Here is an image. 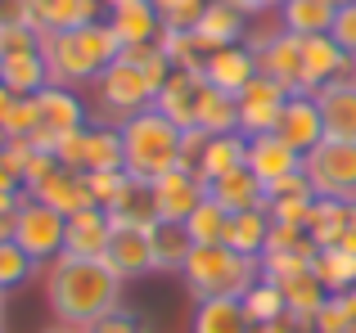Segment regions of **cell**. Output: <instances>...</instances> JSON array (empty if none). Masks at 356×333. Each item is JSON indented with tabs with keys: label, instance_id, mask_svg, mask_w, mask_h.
<instances>
[{
	"label": "cell",
	"instance_id": "1f68e13d",
	"mask_svg": "<svg viewBox=\"0 0 356 333\" xmlns=\"http://www.w3.org/2000/svg\"><path fill=\"white\" fill-rule=\"evenodd\" d=\"M312 275L325 284V293L330 298H343V293L356 289V253L352 248H321V253L312 257Z\"/></svg>",
	"mask_w": 356,
	"mask_h": 333
},
{
	"label": "cell",
	"instance_id": "836d02e7",
	"mask_svg": "<svg viewBox=\"0 0 356 333\" xmlns=\"http://www.w3.org/2000/svg\"><path fill=\"white\" fill-rule=\"evenodd\" d=\"M266 239H270V216H266V207L235 212V216H230L226 248H235V253H243V257H261V253H266Z\"/></svg>",
	"mask_w": 356,
	"mask_h": 333
},
{
	"label": "cell",
	"instance_id": "b9f144b4",
	"mask_svg": "<svg viewBox=\"0 0 356 333\" xmlns=\"http://www.w3.org/2000/svg\"><path fill=\"white\" fill-rule=\"evenodd\" d=\"M36 122H41V104H36V95H18L14 104H9V113L0 117V131H5V140H32Z\"/></svg>",
	"mask_w": 356,
	"mask_h": 333
},
{
	"label": "cell",
	"instance_id": "e0dca14e",
	"mask_svg": "<svg viewBox=\"0 0 356 333\" xmlns=\"http://www.w3.org/2000/svg\"><path fill=\"white\" fill-rule=\"evenodd\" d=\"M27 198H36V203H45V207H54V212H63V216H72V212H86V207H95V194H90V180H86V171H72V166H59L54 176H45L41 185H36Z\"/></svg>",
	"mask_w": 356,
	"mask_h": 333
},
{
	"label": "cell",
	"instance_id": "e7e4bbea",
	"mask_svg": "<svg viewBox=\"0 0 356 333\" xmlns=\"http://www.w3.org/2000/svg\"><path fill=\"white\" fill-rule=\"evenodd\" d=\"M352 293H356V289H352Z\"/></svg>",
	"mask_w": 356,
	"mask_h": 333
},
{
	"label": "cell",
	"instance_id": "484cf974",
	"mask_svg": "<svg viewBox=\"0 0 356 333\" xmlns=\"http://www.w3.org/2000/svg\"><path fill=\"white\" fill-rule=\"evenodd\" d=\"M208 198H217L226 212H252V207H266V185L248 171V162L235 166V171L208 180Z\"/></svg>",
	"mask_w": 356,
	"mask_h": 333
},
{
	"label": "cell",
	"instance_id": "83f0119b",
	"mask_svg": "<svg viewBox=\"0 0 356 333\" xmlns=\"http://www.w3.org/2000/svg\"><path fill=\"white\" fill-rule=\"evenodd\" d=\"M243 162H248V135L230 131V135H208V140H203L199 158H194V171H199L203 185H208V180L235 171V166H243Z\"/></svg>",
	"mask_w": 356,
	"mask_h": 333
},
{
	"label": "cell",
	"instance_id": "e575fe53",
	"mask_svg": "<svg viewBox=\"0 0 356 333\" xmlns=\"http://www.w3.org/2000/svg\"><path fill=\"white\" fill-rule=\"evenodd\" d=\"M149 234H154V266H158V271L181 275L185 257H190V248H194L190 234H185V225H181V221H154Z\"/></svg>",
	"mask_w": 356,
	"mask_h": 333
},
{
	"label": "cell",
	"instance_id": "44dd1931",
	"mask_svg": "<svg viewBox=\"0 0 356 333\" xmlns=\"http://www.w3.org/2000/svg\"><path fill=\"white\" fill-rule=\"evenodd\" d=\"M248 171L257 176L261 185H275V180H284V176L302 171V153H293L275 131L270 135H252L248 140Z\"/></svg>",
	"mask_w": 356,
	"mask_h": 333
},
{
	"label": "cell",
	"instance_id": "5b68a950",
	"mask_svg": "<svg viewBox=\"0 0 356 333\" xmlns=\"http://www.w3.org/2000/svg\"><path fill=\"white\" fill-rule=\"evenodd\" d=\"M181 280L194 298H243L261 280V257H243L226 244H203L190 248L181 266Z\"/></svg>",
	"mask_w": 356,
	"mask_h": 333
},
{
	"label": "cell",
	"instance_id": "ab89813d",
	"mask_svg": "<svg viewBox=\"0 0 356 333\" xmlns=\"http://www.w3.org/2000/svg\"><path fill=\"white\" fill-rule=\"evenodd\" d=\"M158 50L167 54L172 68H185V72H203V59H208V50L194 41V32H181V27H163Z\"/></svg>",
	"mask_w": 356,
	"mask_h": 333
},
{
	"label": "cell",
	"instance_id": "277c9868",
	"mask_svg": "<svg viewBox=\"0 0 356 333\" xmlns=\"http://www.w3.org/2000/svg\"><path fill=\"white\" fill-rule=\"evenodd\" d=\"M118 131H122V171L131 180L154 185L158 176L185 166V131L172 126L158 108H145V113L127 117Z\"/></svg>",
	"mask_w": 356,
	"mask_h": 333
},
{
	"label": "cell",
	"instance_id": "f1b7e54d",
	"mask_svg": "<svg viewBox=\"0 0 356 333\" xmlns=\"http://www.w3.org/2000/svg\"><path fill=\"white\" fill-rule=\"evenodd\" d=\"M280 289H284V302H289V325H298L302 333H312L316 316H321V307L330 302L325 284L316 280V275H298V280L280 284Z\"/></svg>",
	"mask_w": 356,
	"mask_h": 333
},
{
	"label": "cell",
	"instance_id": "d590c367",
	"mask_svg": "<svg viewBox=\"0 0 356 333\" xmlns=\"http://www.w3.org/2000/svg\"><path fill=\"white\" fill-rule=\"evenodd\" d=\"M199 131L208 135H230L239 131V104L235 95H221V90H212L208 81H203V95H199Z\"/></svg>",
	"mask_w": 356,
	"mask_h": 333
},
{
	"label": "cell",
	"instance_id": "7bdbcfd3",
	"mask_svg": "<svg viewBox=\"0 0 356 333\" xmlns=\"http://www.w3.org/2000/svg\"><path fill=\"white\" fill-rule=\"evenodd\" d=\"M298 275H312V257H298V253H261V280L270 284H289Z\"/></svg>",
	"mask_w": 356,
	"mask_h": 333
},
{
	"label": "cell",
	"instance_id": "680465c9",
	"mask_svg": "<svg viewBox=\"0 0 356 333\" xmlns=\"http://www.w3.org/2000/svg\"><path fill=\"white\" fill-rule=\"evenodd\" d=\"M0 316H5V293H0Z\"/></svg>",
	"mask_w": 356,
	"mask_h": 333
},
{
	"label": "cell",
	"instance_id": "7402d4cb",
	"mask_svg": "<svg viewBox=\"0 0 356 333\" xmlns=\"http://www.w3.org/2000/svg\"><path fill=\"white\" fill-rule=\"evenodd\" d=\"M108 234H113V216L104 207H86L68 216V234H63V257H104Z\"/></svg>",
	"mask_w": 356,
	"mask_h": 333
},
{
	"label": "cell",
	"instance_id": "f35d334b",
	"mask_svg": "<svg viewBox=\"0 0 356 333\" xmlns=\"http://www.w3.org/2000/svg\"><path fill=\"white\" fill-rule=\"evenodd\" d=\"M243 311H248L252 325H275V320H289V302L284 289L270 280H257L248 293H243Z\"/></svg>",
	"mask_w": 356,
	"mask_h": 333
},
{
	"label": "cell",
	"instance_id": "9f6ffc18",
	"mask_svg": "<svg viewBox=\"0 0 356 333\" xmlns=\"http://www.w3.org/2000/svg\"><path fill=\"white\" fill-rule=\"evenodd\" d=\"M45 333H86V329H68V325H54V329H45Z\"/></svg>",
	"mask_w": 356,
	"mask_h": 333
},
{
	"label": "cell",
	"instance_id": "52a82bcc",
	"mask_svg": "<svg viewBox=\"0 0 356 333\" xmlns=\"http://www.w3.org/2000/svg\"><path fill=\"white\" fill-rule=\"evenodd\" d=\"M63 234H68V216L45 207V203L23 198V207L14 212V244L36 266H50L54 257H63Z\"/></svg>",
	"mask_w": 356,
	"mask_h": 333
},
{
	"label": "cell",
	"instance_id": "f6af8a7d",
	"mask_svg": "<svg viewBox=\"0 0 356 333\" xmlns=\"http://www.w3.org/2000/svg\"><path fill=\"white\" fill-rule=\"evenodd\" d=\"M86 180H90V194H95V207H104V212L127 189V171H86Z\"/></svg>",
	"mask_w": 356,
	"mask_h": 333
},
{
	"label": "cell",
	"instance_id": "74e56055",
	"mask_svg": "<svg viewBox=\"0 0 356 333\" xmlns=\"http://www.w3.org/2000/svg\"><path fill=\"white\" fill-rule=\"evenodd\" d=\"M108 216L113 221H127V225H154V185L145 180H131L127 176V189L118 194V203L108 207Z\"/></svg>",
	"mask_w": 356,
	"mask_h": 333
},
{
	"label": "cell",
	"instance_id": "be15d7a7",
	"mask_svg": "<svg viewBox=\"0 0 356 333\" xmlns=\"http://www.w3.org/2000/svg\"><path fill=\"white\" fill-rule=\"evenodd\" d=\"M0 333H5V329H0Z\"/></svg>",
	"mask_w": 356,
	"mask_h": 333
},
{
	"label": "cell",
	"instance_id": "db71d44e",
	"mask_svg": "<svg viewBox=\"0 0 356 333\" xmlns=\"http://www.w3.org/2000/svg\"><path fill=\"white\" fill-rule=\"evenodd\" d=\"M14 99H18V95H9V90H5V86H0V117H5V113H9V104H14Z\"/></svg>",
	"mask_w": 356,
	"mask_h": 333
},
{
	"label": "cell",
	"instance_id": "7a4b0ae2",
	"mask_svg": "<svg viewBox=\"0 0 356 333\" xmlns=\"http://www.w3.org/2000/svg\"><path fill=\"white\" fill-rule=\"evenodd\" d=\"M167 72H172V63H167V54L154 45H131V50H122L113 63H108L104 72H99L95 81V104L104 117H113L122 126L127 117L145 113V108H154V95L158 86L167 81Z\"/></svg>",
	"mask_w": 356,
	"mask_h": 333
},
{
	"label": "cell",
	"instance_id": "6da1fadb",
	"mask_svg": "<svg viewBox=\"0 0 356 333\" xmlns=\"http://www.w3.org/2000/svg\"><path fill=\"white\" fill-rule=\"evenodd\" d=\"M122 284L127 280L104 257H54L45 266V298L54 320L68 329H90L108 311H118Z\"/></svg>",
	"mask_w": 356,
	"mask_h": 333
},
{
	"label": "cell",
	"instance_id": "d4e9b609",
	"mask_svg": "<svg viewBox=\"0 0 356 333\" xmlns=\"http://www.w3.org/2000/svg\"><path fill=\"white\" fill-rule=\"evenodd\" d=\"M108 27L118 32L122 50H131V45H154L158 36H163V18H158L154 0H131V5L108 9Z\"/></svg>",
	"mask_w": 356,
	"mask_h": 333
},
{
	"label": "cell",
	"instance_id": "94428289",
	"mask_svg": "<svg viewBox=\"0 0 356 333\" xmlns=\"http://www.w3.org/2000/svg\"><path fill=\"white\" fill-rule=\"evenodd\" d=\"M0 149H5V131H0Z\"/></svg>",
	"mask_w": 356,
	"mask_h": 333
},
{
	"label": "cell",
	"instance_id": "4316f807",
	"mask_svg": "<svg viewBox=\"0 0 356 333\" xmlns=\"http://www.w3.org/2000/svg\"><path fill=\"white\" fill-rule=\"evenodd\" d=\"M190 333H257V325L243 311V298H203L194 307Z\"/></svg>",
	"mask_w": 356,
	"mask_h": 333
},
{
	"label": "cell",
	"instance_id": "9a60e30c",
	"mask_svg": "<svg viewBox=\"0 0 356 333\" xmlns=\"http://www.w3.org/2000/svg\"><path fill=\"white\" fill-rule=\"evenodd\" d=\"M275 135L293 153H302V158H307V153L325 140V117H321L316 95H289L284 113H280V122H275Z\"/></svg>",
	"mask_w": 356,
	"mask_h": 333
},
{
	"label": "cell",
	"instance_id": "ba28073f",
	"mask_svg": "<svg viewBox=\"0 0 356 333\" xmlns=\"http://www.w3.org/2000/svg\"><path fill=\"white\" fill-rule=\"evenodd\" d=\"M36 104H41V122H36L32 140H27L36 153H54V149H59V140H68L72 131L90 126L86 104H81L68 86H45L41 95H36Z\"/></svg>",
	"mask_w": 356,
	"mask_h": 333
},
{
	"label": "cell",
	"instance_id": "f907efd6",
	"mask_svg": "<svg viewBox=\"0 0 356 333\" xmlns=\"http://www.w3.org/2000/svg\"><path fill=\"white\" fill-rule=\"evenodd\" d=\"M343 248H352V253H356V203H352V212H348V234H343Z\"/></svg>",
	"mask_w": 356,
	"mask_h": 333
},
{
	"label": "cell",
	"instance_id": "681fc988",
	"mask_svg": "<svg viewBox=\"0 0 356 333\" xmlns=\"http://www.w3.org/2000/svg\"><path fill=\"white\" fill-rule=\"evenodd\" d=\"M23 198H27V194H9V189H0V221L14 216V212L23 207Z\"/></svg>",
	"mask_w": 356,
	"mask_h": 333
},
{
	"label": "cell",
	"instance_id": "8992f818",
	"mask_svg": "<svg viewBox=\"0 0 356 333\" xmlns=\"http://www.w3.org/2000/svg\"><path fill=\"white\" fill-rule=\"evenodd\" d=\"M302 176L321 198L356 203V140H330L325 135L312 153L302 158Z\"/></svg>",
	"mask_w": 356,
	"mask_h": 333
},
{
	"label": "cell",
	"instance_id": "816d5d0a",
	"mask_svg": "<svg viewBox=\"0 0 356 333\" xmlns=\"http://www.w3.org/2000/svg\"><path fill=\"white\" fill-rule=\"evenodd\" d=\"M257 333H302V329L289 325V320H275V325H257Z\"/></svg>",
	"mask_w": 356,
	"mask_h": 333
},
{
	"label": "cell",
	"instance_id": "6125c7cd",
	"mask_svg": "<svg viewBox=\"0 0 356 333\" xmlns=\"http://www.w3.org/2000/svg\"><path fill=\"white\" fill-rule=\"evenodd\" d=\"M352 77H356V59H352Z\"/></svg>",
	"mask_w": 356,
	"mask_h": 333
},
{
	"label": "cell",
	"instance_id": "c3c4849f",
	"mask_svg": "<svg viewBox=\"0 0 356 333\" xmlns=\"http://www.w3.org/2000/svg\"><path fill=\"white\" fill-rule=\"evenodd\" d=\"M86 333H145V329H140L136 325V316H131V311H108V316L104 320H95V325H90Z\"/></svg>",
	"mask_w": 356,
	"mask_h": 333
},
{
	"label": "cell",
	"instance_id": "60d3db41",
	"mask_svg": "<svg viewBox=\"0 0 356 333\" xmlns=\"http://www.w3.org/2000/svg\"><path fill=\"white\" fill-rule=\"evenodd\" d=\"M41 271V266L32 262V257L23 253V248L14 244V239H5L0 244V293H9V289H23L32 275Z\"/></svg>",
	"mask_w": 356,
	"mask_h": 333
},
{
	"label": "cell",
	"instance_id": "f5cc1de1",
	"mask_svg": "<svg viewBox=\"0 0 356 333\" xmlns=\"http://www.w3.org/2000/svg\"><path fill=\"white\" fill-rule=\"evenodd\" d=\"M230 5H235L239 14H248V18H252V14H261V9H257V0H230Z\"/></svg>",
	"mask_w": 356,
	"mask_h": 333
},
{
	"label": "cell",
	"instance_id": "11a10c76",
	"mask_svg": "<svg viewBox=\"0 0 356 333\" xmlns=\"http://www.w3.org/2000/svg\"><path fill=\"white\" fill-rule=\"evenodd\" d=\"M257 9L266 14V9H284V0H257Z\"/></svg>",
	"mask_w": 356,
	"mask_h": 333
},
{
	"label": "cell",
	"instance_id": "5bb4252c",
	"mask_svg": "<svg viewBox=\"0 0 356 333\" xmlns=\"http://www.w3.org/2000/svg\"><path fill=\"white\" fill-rule=\"evenodd\" d=\"M199 95H203V72L172 68V72H167V81L158 86V95H154V108L172 126L194 131V122H199Z\"/></svg>",
	"mask_w": 356,
	"mask_h": 333
},
{
	"label": "cell",
	"instance_id": "d6986e66",
	"mask_svg": "<svg viewBox=\"0 0 356 333\" xmlns=\"http://www.w3.org/2000/svg\"><path fill=\"white\" fill-rule=\"evenodd\" d=\"M312 203H316V189H312V180H307L302 171L266 185V216L280 221V225H307Z\"/></svg>",
	"mask_w": 356,
	"mask_h": 333
},
{
	"label": "cell",
	"instance_id": "bcb514c9",
	"mask_svg": "<svg viewBox=\"0 0 356 333\" xmlns=\"http://www.w3.org/2000/svg\"><path fill=\"white\" fill-rule=\"evenodd\" d=\"M312 333H352V316H348V307H343V298H330L321 307V316H316V325Z\"/></svg>",
	"mask_w": 356,
	"mask_h": 333
},
{
	"label": "cell",
	"instance_id": "ee69618b",
	"mask_svg": "<svg viewBox=\"0 0 356 333\" xmlns=\"http://www.w3.org/2000/svg\"><path fill=\"white\" fill-rule=\"evenodd\" d=\"M208 5H212V0H154V9H158V18H163V27H181V32H190Z\"/></svg>",
	"mask_w": 356,
	"mask_h": 333
},
{
	"label": "cell",
	"instance_id": "6f0895ef",
	"mask_svg": "<svg viewBox=\"0 0 356 333\" xmlns=\"http://www.w3.org/2000/svg\"><path fill=\"white\" fill-rule=\"evenodd\" d=\"M104 9H118V5H131V0H99Z\"/></svg>",
	"mask_w": 356,
	"mask_h": 333
},
{
	"label": "cell",
	"instance_id": "f546056e",
	"mask_svg": "<svg viewBox=\"0 0 356 333\" xmlns=\"http://www.w3.org/2000/svg\"><path fill=\"white\" fill-rule=\"evenodd\" d=\"M348 212H352V203L321 198V194H316L312 216H307V234H312L316 253H321V248H339L343 244V234H348Z\"/></svg>",
	"mask_w": 356,
	"mask_h": 333
},
{
	"label": "cell",
	"instance_id": "9c48e42d",
	"mask_svg": "<svg viewBox=\"0 0 356 333\" xmlns=\"http://www.w3.org/2000/svg\"><path fill=\"white\" fill-rule=\"evenodd\" d=\"M257 59V72L275 77L280 86H289L293 95H302V36L293 32H257L252 41H243Z\"/></svg>",
	"mask_w": 356,
	"mask_h": 333
},
{
	"label": "cell",
	"instance_id": "ac0fdd59",
	"mask_svg": "<svg viewBox=\"0 0 356 333\" xmlns=\"http://www.w3.org/2000/svg\"><path fill=\"white\" fill-rule=\"evenodd\" d=\"M190 32H194V41H199L208 54L212 50H226V45H239L243 36H248V14H239L230 0H212Z\"/></svg>",
	"mask_w": 356,
	"mask_h": 333
},
{
	"label": "cell",
	"instance_id": "4fadbf2b",
	"mask_svg": "<svg viewBox=\"0 0 356 333\" xmlns=\"http://www.w3.org/2000/svg\"><path fill=\"white\" fill-rule=\"evenodd\" d=\"M343 77H352V54L334 36H302V95H316Z\"/></svg>",
	"mask_w": 356,
	"mask_h": 333
},
{
	"label": "cell",
	"instance_id": "603a6c76",
	"mask_svg": "<svg viewBox=\"0 0 356 333\" xmlns=\"http://www.w3.org/2000/svg\"><path fill=\"white\" fill-rule=\"evenodd\" d=\"M0 86L9 95H41L50 86V63H45V50H14L0 54Z\"/></svg>",
	"mask_w": 356,
	"mask_h": 333
},
{
	"label": "cell",
	"instance_id": "8d00e7d4",
	"mask_svg": "<svg viewBox=\"0 0 356 333\" xmlns=\"http://www.w3.org/2000/svg\"><path fill=\"white\" fill-rule=\"evenodd\" d=\"M230 216H235V212H226L217 198H203L199 207L190 212V221H185V234H190L194 248H203V244H226Z\"/></svg>",
	"mask_w": 356,
	"mask_h": 333
},
{
	"label": "cell",
	"instance_id": "8fae6325",
	"mask_svg": "<svg viewBox=\"0 0 356 333\" xmlns=\"http://www.w3.org/2000/svg\"><path fill=\"white\" fill-rule=\"evenodd\" d=\"M208 198V185L194 166H176V171L154 180V216L158 221H190V212Z\"/></svg>",
	"mask_w": 356,
	"mask_h": 333
},
{
	"label": "cell",
	"instance_id": "30bf717a",
	"mask_svg": "<svg viewBox=\"0 0 356 333\" xmlns=\"http://www.w3.org/2000/svg\"><path fill=\"white\" fill-rule=\"evenodd\" d=\"M289 95H293L289 86H280L275 77L257 72V77L235 95V104H239V135H248V140L252 135H270L275 122H280V113H284V104H289Z\"/></svg>",
	"mask_w": 356,
	"mask_h": 333
},
{
	"label": "cell",
	"instance_id": "2e32d148",
	"mask_svg": "<svg viewBox=\"0 0 356 333\" xmlns=\"http://www.w3.org/2000/svg\"><path fill=\"white\" fill-rule=\"evenodd\" d=\"M252 77H257V59H252V50L243 41L226 45V50H212L203 59V81L212 90H221V95H239Z\"/></svg>",
	"mask_w": 356,
	"mask_h": 333
},
{
	"label": "cell",
	"instance_id": "4dcf8cb0",
	"mask_svg": "<svg viewBox=\"0 0 356 333\" xmlns=\"http://www.w3.org/2000/svg\"><path fill=\"white\" fill-rule=\"evenodd\" d=\"M334 14H339L334 0H284L280 23H284V32H293V36H330Z\"/></svg>",
	"mask_w": 356,
	"mask_h": 333
},
{
	"label": "cell",
	"instance_id": "7c38bea8",
	"mask_svg": "<svg viewBox=\"0 0 356 333\" xmlns=\"http://www.w3.org/2000/svg\"><path fill=\"white\" fill-rule=\"evenodd\" d=\"M104 262L113 266L122 280H140V275L158 271V266H154V234H149V225H127V221H113V234H108Z\"/></svg>",
	"mask_w": 356,
	"mask_h": 333
},
{
	"label": "cell",
	"instance_id": "d6a6232c",
	"mask_svg": "<svg viewBox=\"0 0 356 333\" xmlns=\"http://www.w3.org/2000/svg\"><path fill=\"white\" fill-rule=\"evenodd\" d=\"M81 171H122L118 126H86L81 131Z\"/></svg>",
	"mask_w": 356,
	"mask_h": 333
},
{
	"label": "cell",
	"instance_id": "91938a15",
	"mask_svg": "<svg viewBox=\"0 0 356 333\" xmlns=\"http://www.w3.org/2000/svg\"><path fill=\"white\" fill-rule=\"evenodd\" d=\"M334 5H356V0H334Z\"/></svg>",
	"mask_w": 356,
	"mask_h": 333
},
{
	"label": "cell",
	"instance_id": "7dc6e473",
	"mask_svg": "<svg viewBox=\"0 0 356 333\" xmlns=\"http://www.w3.org/2000/svg\"><path fill=\"white\" fill-rule=\"evenodd\" d=\"M330 36L343 45V50L356 59V5H339V14H334V27H330Z\"/></svg>",
	"mask_w": 356,
	"mask_h": 333
},
{
	"label": "cell",
	"instance_id": "ffe728a7",
	"mask_svg": "<svg viewBox=\"0 0 356 333\" xmlns=\"http://www.w3.org/2000/svg\"><path fill=\"white\" fill-rule=\"evenodd\" d=\"M316 104H321L325 135L330 140H356V77L321 86L316 90Z\"/></svg>",
	"mask_w": 356,
	"mask_h": 333
},
{
	"label": "cell",
	"instance_id": "cb8c5ba5",
	"mask_svg": "<svg viewBox=\"0 0 356 333\" xmlns=\"http://www.w3.org/2000/svg\"><path fill=\"white\" fill-rule=\"evenodd\" d=\"M108 9L99 0H32V23L41 32H72V27L99 23Z\"/></svg>",
	"mask_w": 356,
	"mask_h": 333
},
{
	"label": "cell",
	"instance_id": "3957f363",
	"mask_svg": "<svg viewBox=\"0 0 356 333\" xmlns=\"http://www.w3.org/2000/svg\"><path fill=\"white\" fill-rule=\"evenodd\" d=\"M41 50L50 63V86H86L99 81V72L122 54L118 32L108 27V18L90 27H72V32H41Z\"/></svg>",
	"mask_w": 356,
	"mask_h": 333
}]
</instances>
